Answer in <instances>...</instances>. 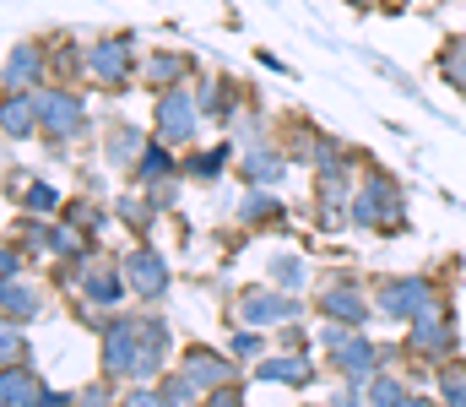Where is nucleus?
I'll return each instance as SVG.
<instances>
[{
    "mask_svg": "<svg viewBox=\"0 0 466 407\" xmlns=\"http://www.w3.org/2000/svg\"><path fill=\"white\" fill-rule=\"evenodd\" d=\"M33 392H38V386H33L27 375H5V402H11V407H16V402H33Z\"/></svg>",
    "mask_w": 466,
    "mask_h": 407,
    "instance_id": "nucleus-1",
    "label": "nucleus"
},
{
    "mask_svg": "<svg viewBox=\"0 0 466 407\" xmlns=\"http://www.w3.org/2000/svg\"><path fill=\"white\" fill-rule=\"evenodd\" d=\"M98 71H125V44H115V49H98Z\"/></svg>",
    "mask_w": 466,
    "mask_h": 407,
    "instance_id": "nucleus-2",
    "label": "nucleus"
},
{
    "mask_svg": "<svg viewBox=\"0 0 466 407\" xmlns=\"http://www.w3.org/2000/svg\"><path fill=\"white\" fill-rule=\"evenodd\" d=\"M456 71H461V76H466V49H461V60L451 55V76H456Z\"/></svg>",
    "mask_w": 466,
    "mask_h": 407,
    "instance_id": "nucleus-4",
    "label": "nucleus"
},
{
    "mask_svg": "<svg viewBox=\"0 0 466 407\" xmlns=\"http://www.w3.org/2000/svg\"><path fill=\"white\" fill-rule=\"evenodd\" d=\"M445 402L466 407V375H445Z\"/></svg>",
    "mask_w": 466,
    "mask_h": 407,
    "instance_id": "nucleus-3",
    "label": "nucleus"
}]
</instances>
